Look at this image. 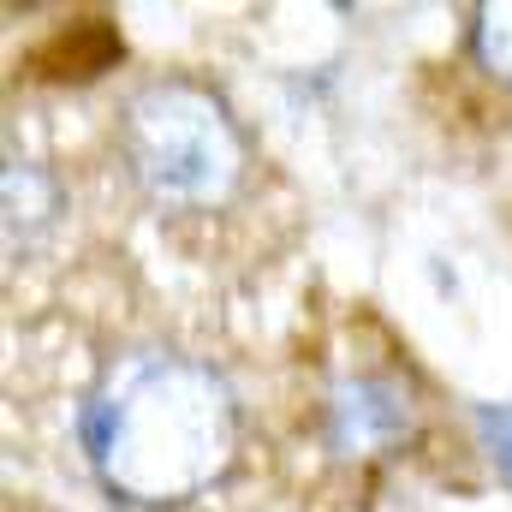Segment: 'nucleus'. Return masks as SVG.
<instances>
[{"instance_id": "f257e3e1", "label": "nucleus", "mask_w": 512, "mask_h": 512, "mask_svg": "<svg viewBox=\"0 0 512 512\" xmlns=\"http://www.w3.org/2000/svg\"><path fill=\"white\" fill-rule=\"evenodd\" d=\"M78 447L126 507H185L233 471L239 399L227 376L173 346H131L102 364L78 405Z\"/></svg>"}, {"instance_id": "f03ea898", "label": "nucleus", "mask_w": 512, "mask_h": 512, "mask_svg": "<svg viewBox=\"0 0 512 512\" xmlns=\"http://www.w3.org/2000/svg\"><path fill=\"white\" fill-rule=\"evenodd\" d=\"M120 161L131 185L167 215L227 209L245 185L251 149L227 96L197 78H149L120 108Z\"/></svg>"}, {"instance_id": "7ed1b4c3", "label": "nucleus", "mask_w": 512, "mask_h": 512, "mask_svg": "<svg viewBox=\"0 0 512 512\" xmlns=\"http://www.w3.org/2000/svg\"><path fill=\"white\" fill-rule=\"evenodd\" d=\"M417 411L393 376H340L322 399V441L334 459H382L411 435Z\"/></svg>"}, {"instance_id": "20e7f679", "label": "nucleus", "mask_w": 512, "mask_h": 512, "mask_svg": "<svg viewBox=\"0 0 512 512\" xmlns=\"http://www.w3.org/2000/svg\"><path fill=\"white\" fill-rule=\"evenodd\" d=\"M0 197H6V262H30V256L54 239V227L66 215L60 179L42 161H24L18 149H6Z\"/></svg>"}, {"instance_id": "39448f33", "label": "nucleus", "mask_w": 512, "mask_h": 512, "mask_svg": "<svg viewBox=\"0 0 512 512\" xmlns=\"http://www.w3.org/2000/svg\"><path fill=\"white\" fill-rule=\"evenodd\" d=\"M465 48L483 78L512 90V0H483L465 12Z\"/></svg>"}, {"instance_id": "423d86ee", "label": "nucleus", "mask_w": 512, "mask_h": 512, "mask_svg": "<svg viewBox=\"0 0 512 512\" xmlns=\"http://www.w3.org/2000/svg\"><path fill=\"white\" fill-rule=\"evenodd\" d=\"M477 441H483L495 477L512 489V405H477Z\"/></svg>"}]
</instances>
